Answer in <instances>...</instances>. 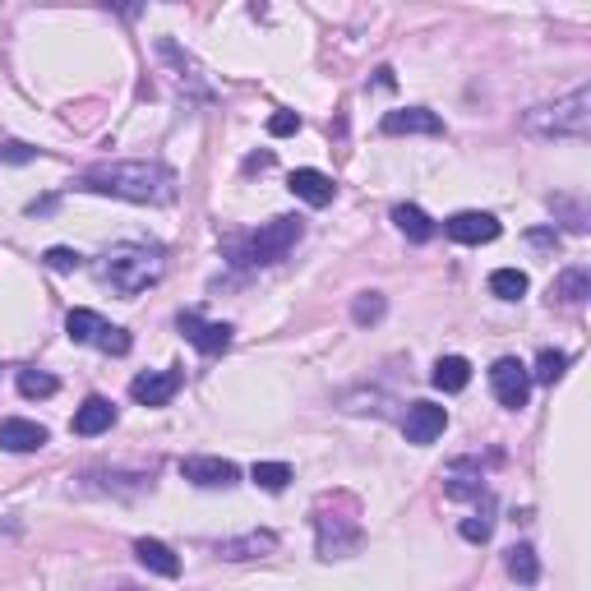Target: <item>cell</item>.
<instances>
[{
  "instance_id": "obj_26",
  "label": "cell",
  "mask_w": 591,
  "mask_h": 591,
  "mask_svg": "<svg viewBox=\"0 0 591 591\" xmlns=\"http://www.w3.org/2000/svg\"><path fill=\"white\" fill-rule=\"evenodd\" d=\"M568 370V351H555V347H545L541 356H536V370H527L531 379H541V384H555V379H564Z\"/></svg>"
},
{
  "instance_id": "obj_6",
  "label": "cell",
  "mask_w": 591,
  "mask_h": 591,
  "mask_svg": "<svg viewBox=\"0 0 591 591\" xmlns=\"http://www.w3.org/2000/svg\"><path fill=\"white\" fill-rule=\"evenodd\" d=\"M176 328L185 333V342L204 351V356H222L231 347V324H218V319H204L199 310H181L176 314Z\"/></svg>"
},
{
  "instance_id": "obj_32",
  "label": "cell",
  "mask_w": 591,
  "mask_h": 591,
  "mask_svg": "<svg viewBox=\"0 0 591 591\" xmlns=\"http://www.w3.org/2000/svg\"><path fill=\"white\" fill-rule=\"evenodd\" d=\"M37 157V148H28V144H0V162H33Z\"/></svg>"
},
{
  "instance_id": "obj_11",
  "label": "cell",
  "mask_w": 591,
  "mask_h": 591,
  "mask_svg": "<svg viewBox=\"0 0 591 591\" xmlns=\"http://www.w3.org/2000/svg\"><path fill=\"white\" fill-rule=\"evenodd\" d=\"M111 425H116V407H111L102 393H93V398H84V407L74 411L70 430L79 439H93V435H102V430H111Z\"/></svg>"
},
{
  "instance_id": "obj_9",
  "label": "cell",
  "mask_w": 591,
  "mask_h": 591,
  "mask_svg": "<svg viewBox=\"0 0 591 591\" xmlns=\"http://www.w3.org/2000/svg\"><path fill=\"white\" fill-rule=\"evenodd\" d=\"M444 425H448V411L439 402H411L402 430H407V444H435L444 435Z\"/></svg>"
},
{
  "instance_id": "obj_3",
  "label": "cell",
  "mask_w": 591,
  "mask_h": 591,
  "mask_svg": "<svg viewBox=\"0 0 591 591\" xmlns=\"http://www.w3.org/2000/svg\"><path fill=\"white\" fill-rule=\"evenodd\" d=\"M531 134H555V139H582L591 130V88H573L568 97H559L555 107L527 111Z\"/></svg>"
},
{
  "instance_id": "obj_23",
  "label": "cell",
  "mask_w": 591,
  "mask_h": 591,
  "mask_svg": "<svg viewBox=\"0 0 591 591\" xmlns=\"http://www.w3.org/2000/svg\"><path fill=\"white\" fill-rule=\"evenodd\" d=\"M527 287L531 282L522 268H495V273H490V296H499V301H522Z\"/></svg>"
},
{
  "instance_id": "obj_24",
  "label": "cell",
  "mask_w": 591,
  "mask_h": 591,
  "mask_svg": "<svg viewBox=\"0 0 591 591\" xmlns=\"http://www.w3.org/2000/svg\"><path fill=\"white\" fill-rule=\"evenodd\" d=\"M250 481L259 485V490H268V495H282V490L291 485V467L287 462H254Z\"/></svg>"
},
{
  "instance_id": "obj_27",
  "label": "cell",
  "mask_w": 591,
  "mask_h": 591,
  "mask_svg": "<svg viewBox=\"0 0 591 591\" xmlns=\"http://www.w3.org/2000/svg\"><path fill=\"white\" fill-rule=\"evenodd\" d=\"M56 374H47V370H19V393L24 398H51L56 393Z\"/></svg>"
},
{
  "instance_id": "obj_14",
  "label": "cell",
  "mask_w": 591,
  "mask_h": 591,
  "mask_svg": "<svg viewBox=\"0 0 591 591\" xmlns=\"http://www.w3.org/2000/svg\"><path fill=\"white\" fill-rule=\"evenodd\" d=\"M278 550V536L273 531H245V536H231V541H218V555L222 559H264Z\"/></svg>"
},
{
  "instance_id": "obj_16",
  "label": "cell",
  "mask_w": 591,
  "mask_h": 591,
  "mask_svg": "<svg viewBox=\"0 0 591 591\" xmlns=\"http://www.w3.org/2000/svg\"><path fill=\"white\" fill-rule=\"evenodd\" d=\"M384 134H444V121L425 107H407V111H388L384 116Z\"/></svg>"
},
{
  "instance_id": "obj_31",
  "label": "cell",
  "mask_w": 591,
  "mask_h": 591,
  "mask_svg": "<svg viewBox=\"0 0 591 591\" xmlns=\"http://www.w3.org/2000/svg\"><path fill=\"white\" fill-rule=\"evenodd\" d=\"M301 130V116L296 111H278V116H268V134L273 139H287V134H296Z\"/></svg>"
},
{
  "instance_id": "obj_18",
  "label": "cell",
  "mask_w": 591,
  "mask_h": 591,
  "mask_svg": "<svg viewBox=\"0 0 591 591\" xmlns=\"http://www.w3.org/2000/svg\"><path fill=\"white\" fill-rule=\"evenodd\" d=\"M430 379H435V388H444V393H462V388L471 384V361L467 356H439Z\"/></svg>"
},
{
  "instance_id": "obj_19",
  "label": "cell",
  "mask_w": 591,
  "mask_h": 591,
  "mask_svg": "<svg viewBox=\"0 0 591 591\" xmlns=\"http://www.w3.org/2000/svg\"><path fill=\"white\" fill-rule=\"evenodd\" d=\"M550 296H555L559 305H582L591 296V273H587V268H564L559 282L550 287Z\"/></svg>"
},
{
  "instance_id": "obj_7",
  "label": "cell",
  "mask_w": 591,
  "mask_h": 591,
  "mask_svg": "<svg viewBox=\"0 0 591 591\" xmlns=\"http://www.w3.org/2000/svg\"><path fill=\"white\" fill-rule=\"evenodd\" d=\"M181 384H185L181 370H148L130 384V398L144 402V407H167V402L181 393Z\"/></svg>"
},
{
  "instance_id": "obj_25",
  "label": "cell",
  "mask_w": 591,
  "mask_h": 591,
  "mask_svg": "<svg viewBox=\"0 0 591 591\" xmlns=\"http://www.w3.org/2000/svg\"><path fill=\"white\" fill-rule=\"evenodd\" d=\"M384 310H388V301L379 296V291H361L356 305H351V319H356V328H370V324L384 319Z\"/></svg>"
},
{
  "instance_id": "obj_12",
  "label": "cell",
  "mask_w": 591,
  "mask_h": 591,
  "mask_svg": "<svg viewBox=\"0 0 591 591\" xmlns=\"http://www.w3.org/2000/svg\"><path fill=\"white\" fill-rule=\"evenodd\" d=\"M287 185H291V194H296V199H305L310 208L333 204V190H338V185H333V176H324V171H314V167H296Z\"/></svg>"
},
{
  "instance_id": "obj_4",
  "label": "cell",
  "mask_w": 591,
  "mask_h": 591,
  "mask_svg": "<svg viewBox=\"0 0 591 591\" xmlns=\"http://www.w3.org/2000/svg\"><path fill=\"white\" fill-rule=\"evenodd\" d=\"M301 218H273V222H264L259 231H250L241 245H236V259L241 264H278V259H287L291 254V245L301 241Z\"/></svg>"
},
{
  "instance_id": "obj_29",
  "label": "cell",
  "mask_w": 591,
  "mask_h": 591,
  "mask_svg": "<svg viewBox=\"0 0 591 591\" xmlns=\"http://www.w3.org/2000/svg\"><path fill=\"white\" fill-rule=\"evenodd\" d=\"M97 347L107 351V356H125V351L134 347V338H130V333H125V328H111V324H107V333L97 338Z\"/></svg>"
},
{
  "instance_id": "obj_8",
  "label": "cell",
  "mask_w": 591,
  "mask_h": 591,
  "mask_svg": "<svg viewBox=\"0 0 591 591\" xmlns=\"http://www.w3.org/2000/svg\"><path fill=\"white\" fill-rule=\"evenodd\" d=\"M181 476L194 485H204V490H227V485L241 481V467L227 462V458H185Z\"/></svg>"
},
{
  "instance_id": "obj_5",
  "label": "cell",
  "mask_w": 591,
  "mask_h": 591,
  "mask_svg": "<svg viewBox=\"0 0 591 591\" xmlns=\"http://www.w3.org/2000/svg\"><path fill=\"white\" fill-rule=\"evenodd\" d=\"M490 388H495L499 407L522 411V407H527V398H531V374H527V365L513 361V356L495 361V365H490Z\"/></svg>"
},
{
  "instance_id": "obj_33",
  "label": "cell",
  "mask_w": 591,
  "mask_h": 591,
  "mask_svg": "<svg viewBox=\"0 0 591 591\" xmlns=\"http://www.w3.org/2000/svg\"><path fill=\"white\" fill-rule=\"evenodd\" d=\"M264 167H273V153H259V157H250V162H245V171H264Z\"/></svg>"
},
{
  "instance_id": "obj_21",
  "label": "cell",
  "mask_w": 591,
  "mask_h": 591,
  "mask_svg": "<svg viewBox=\"0 0 591 591\" xmlns=\"http://www.w3.org/2000/svg\"><path fill=\"white\" fill-rule=\"evenodd\" d=\"M508 578L522 582V587H536V582H541V559H536L531 545H513V550H508Z\"/></svg>"
},
{
  "instance_id": "obj_20",
  "label": "cell",
  "mask_w": 591,
  "mask_h": 591,
  "mask_svg": "<svg viewBox=\"0 0 591 591\" xmlns=\"http://www.w3.org/2000/svg\"><path fill=\"white\" fill-rule=\"evenodd\" d=\"M444 495H448V499H481V495H485L481 471H471V462H458V467L448 471Z\"/></svg>"
},
{
  "instance_id": "obj_17",
  "label": "cell",
  "mask_w": 591,
  "mask_h": 591,
  "mask_svg": "<svg viewBox=\"0 0 591 591\" xmlns=\"http://www.w3.org/2000/svg\"><path fill=\"white\" fill-rule=\"evenodd\" d=\"M393 222H398V231L407 236V241L425 245V241H435V222H430V213L416 204H398L393 208Z\"/></svg>"
},
{
  "instance_id": "obj_30",
  "label": "cell",
  "mask_w": 591,
  "mask_h": 591,
  "mask_svg": "<svg viewBox=\"0 0 591 591\" xmlns=\"http://www.w3.org/2000/svg\"><path fill=\"white\" fill-rule=\"evenodd\" d=\"M458 531H462V541L485 545V541H490V531H495V518H467Z\"/></svg>"
},
{
  "instance_id": "obj_15",
  "label": "cell",
  "mask_w": 591,
  "mask_h": 591,
  "mask_svg": "<svg viewBox=\"0 0 591 591\" xmlns=\"http://www.w3.org/2000/svg\"><path fill=\"white\" fill-rule=\"evenodd\" d=\"M134 555H139V564H144L148 573H157V578H181V559H176V550L153 541V536H139V541H134Z\"/></svg>"
},
{
  "instance_id": "obj_1",
  "label": "cell",
  "mask_w": 591,
  "mask_h": 591,
  "mask_svg": "<svg viewBox=\"0 0 591 591\" xmlns=\"http://www.w3.org/2000/svg\"><path fill=\"white\" fill-rule=\"evenodd\" d=\"M79 185L130 204H171L176 199V171L162 162H97L79 176Z\"/></svg>"
},
{
  "instance_id": "obj_13",
  "label": "cell",
  "mask_w": 591,
  "mask_h": 591,
  "mask_svg": "<svg viewBox=\"0 0 591 591\" xmlns=\"http://www.w3.org/2000/svg\"><path fill=\"white\" fill-rule=\"evenodd\" d=\"M42 444H47V430L37 421H24V416L0 421V448H5V453H37Z\"/></svg>"
},
{
  "instance_id": "obj_34",
  "label": "cell",
  "mask_w": 591,
  "mask_h": 591,
  "mask_svg": "<svg viewBox=\"0 0 591 591\" xmlns=\"http://www.w3.org/2000/svg\"><path fill=\"white\" fill-rule=\"evenodd\" d=\"M116 591H139V587H116Z\"/></svg>"
},
{
  "instance_id": "obj_2",
  "label": "cell",
  "mask_w": 591,
  "mask_h": 591,
  "mask_svg": "<svg viewBox=\"0 0 591 591\" xmlns=\"http://www.w3.org/2000/svg\"><path fill=\"white\" fill-rule=\"evenodd\" d=\"M162 273H167L162 250H157V245H139V241L116 245V250L107 254V264H102V278L121 291V296H139V291H148L153 282H162Z\"/></svg>"
},
{
  "instance_id": "obj_10",
  "label": "cell",
  "mask_w": 591,
  "mask_h": 591,
  "mask_svg": "<svg viewBox=\"0 0 591 591\" xmlns=\"http://www.w3.org/2000/svg\"><path fill=\"white\" fill-rule=\"evenodd\" d=\"M444 231L453 236L458 245H490V241H499V222L490 218V213H453V218L444 222Z\"/></svg>"
},
{
  "instance_id": "obj_28",
  "label": "cell",
  "mask_w": 591,
  "mask_h": 591,
  "mask_svg": "<svg viewBox=\"0 0 591 591\" xmlns=\"http://www.w3.org/2000/svg\"><path fill=\"white\" fill-rule=\"evenodd\" d=\"M42 259H47V268H56V273H74V268L84 264V254L70 250V245H51Z\"/></svg>"
},
{
  "instance_id": "obj_22",
  "label": "cell",
  "mask_w": 591,
  "mask_h": 591,
  "mask_svg": "<svg viewBox=\"0 0 591 591\" xmlns=\"http://www.w3.org/2000/svg\"><path fill=\"white\" fill-rule=\"evenodd\" d=\"M65 333H70V342H93L107 333V319L97 310H70V319H65Z\"/></svg>"
}]
</instances>
